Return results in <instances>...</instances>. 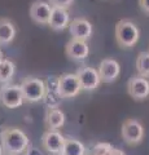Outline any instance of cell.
I'll use <instances>...</instances> for the list:
<instances>
[{
	"mask_svg": "<svg viewBox=\"0 0 149 155\" xmlns=\"http://www.w3.org/2000/svg\"><path fill=\"white\" fill-rule=\"evenodd\" d=\"M136 70L141 76H149V52H140L137 54Z\"/></svg>",
	"mask_w": 149,
	"mask_h": 155,
	"instance_id": "obj_19",
	"label": "cell"
},
{
	"mask_svg": "<svg viewBox=\"0 0 149 155\" xmlns=\"http://www.w3.org/2000/svg\"><path fill=\"white\" fill-rule=\"evenodd\" d=\"M69 32L73 39H79V40L86 41L92 35V25L86 18H75L70 22Z\"/></svg>",
	"mask_w": 149,
	"mask_h": 155,
	"instance_id": "obj_13",
	"label": "cell"
},
{
	"mask_svg": "<svg viewBox=\"0 0 149 155\" xmlns=\"http://www.w3.org/2000/svg\"><path fill=\"white\" fill-rule=\"evenodd\" d=\"M16 36V27L8 18H0V44H8Z\"/></svg>",
	"mask_w": 149,
	"mask_h": 155,
	"instance_id": "obj_16",
	"label": "cell"
},
{
	"mask_svg": "<svg viewBox=\"0 0 149 155\" xmlns=\"http://www.w3.org/2000/svg\"><path fill=\"white\" fill-rule=\"evenodd\" d=\"M25 155H43V154L40 153L39 149H36V147H29L27 151L25 153Z\"/></svg>",
	"mask_w": 149,
	"mask_h": 155,
	"instance_id": "obj_24",
	"label": "cell"
},
{
	"mask_svg": "<svg viewBox=\"0 0 149 155\" xmlns=\"http://www.w3.org/2000/svg\"><path fill=\"white\" fill-rule=\"evenodd\" d=\"M14 71H16V66L12 61L5 58L0 61V83H8L13 78Z\"/></svg>",
	"mask_w": 149,
	"mask_h": 155,
	"instance_id": "obj_18",
	"label": "cell"
},
{
	"mask_svg": "<svg viewBox=\"0 0 149 155\" xmlns=\"http://www.w3.org/2000/svg\"><path fill=\"white\" fill-rule=\"evenodd\" d=\"M122 137L130 146L139 145L144 138V128L136 119H127L122 124Z\"/></svg>",
	"mask_w": 149,
	"mask_h": 155,
	"instance_id": "obj_5",
	"label": "cell"
},
{
	"mask_svg": "<svg viewBox=\"0 0 149 155\" xmlns=\"http://www.w3.org/2000/svg\"><path fill=\"white\" fill-rule=\"evenodd\" d=\"M110 155H126V154H124L121 149H113V151Z\"/></svg>",
	"mask_w": 149,
	"mask_h": 155,
	"instance_id": "obj_25",
	"label": "cell"
},
{
	"mask_svg": "<svg viewBox=\"0 0 149 155\" xmlns=\"http://www.w3.org/2000/svg\"><path fill=\"white\" fill-rule=\"evenodd\" d=\"M140 8L143 9L145 13H149V0H139Z\"/></svg>",
	"mask_w": 149,
	"mask_h": 155,
	"instance_id": "obj_23",
	"label": "cell"
},
{
	"mask_svg": "<svg viewBox=\"0 0 149 155\" xmlns=\"http://www.w3.org/2000/svg\"><path fill=\"white\" fill-rule=\"evenodd\" d=\"M88 155H92V154H88Z\"/></svg>",
	"mask_w": 149,
	"mask_h": 155,
	"instance_id": "obj_28",
	"label": "cell"
},
{
	"mask_svg": "<svg viewBox=\"0 0 149 155\" xmlns=\"http://www.w3.org/2000/svg\"><path fill=\"white\" fill-rule=\"evenodd\" d=\"M48 25L52 30L55 31H61L64 28L69 27L70 25V16L68 9L64 8H52V14L49 18Z\"/></svg>",
	"mask_w": 149,
	"mask_h": 155,
	"instance_id": "obj_14",
	"label": "cell"
},
{
	"mask_svg": "<svg viewBox=\"0 0 149 155\" xmlns=\"http://www.w3.org/2000/svg\"><path fill=\"white\" fill-rule=\"evenodd\" d=\"M90 48L87 41L79 40V39H73L71 38L68 41V44L65 47V54L68 56L70 60L74 61H82L88 56Z\"/></svg>",
	"mask_w": 149,
	"mask_h": 155,
	"instance_id": "obj_12",
	"label": "cell"
},
{
	"mask_svg": "<svg viewBox=\"0 0 149 155\" xmlns=\"http://www.w3.org/2000/svg\"><path fill=\"white\" fill-rule=\"evenodd\" d=\"M0 143L8 155H21L30 147V140L22 129L17 127L4 128L0 133Z\"/></svg>",
	"mask_w": 149,
	"mask_h": 155,
	"instance_id": "obj_1",
	"label": "cell"
},
{
	"mask_svg": "<svg viewBox=\"0 0 149 155\" xmlns=\"http://www.w3.org/2000/svg\"><path fill=\"white\" fill-rule=\"evenodd\" d=\"M113 146L110 143L107 142H100V143H96L93 146V151L92 155H110L113 151Z\"/></svg>",
	"mask_w": 149,
	"mask_h": 155,
	"instance_id": "obj_21",
	"label": "cell"
},
{
	"mask_svg": "<svg viewBox=\"0 0 149 155\" xmlns=\"http://www.w3.org/2000/svg\"><path fill=\"white\" fill-rule=\"evenodd\" d=\"M4 60V56H3V52L0 51V61H3Z\"/></svg>",
	"mask_w": 149,
	"mask_h": 155,
	"instance_id": "obj_26",
	"label": "cell"
},
{
	"mask_svg": "<svg viewBox=\"0 0 149 155\" xmlns=\"http://www.w3.org/2000/svg\"><path fill=\"white\" fill-rule=\"evenodd\" d=\"M21 89L23 93V98L27 102H39L44 98L46 92H47V87H46V81L39 79V78H34V76H29L25 78L21 81Z\"/></svg>",
	"mask_w": 149,
	"mask_h": 155,
	"instance_id": "obj_3",
	"label": "cell"
},
{
	"mask_svg": "<svg viewBox=\"0 0 149 155\" xmlns=\"http://www.w3.org/2000/svg\"><path fill=\"white\" fill-rule=\"evenodd\" d=\"M74 0H48V3L52 5V8H64L68 9Z\"/></svg>",
	"mask_w": 149,
	"mask_h": 155,
	"instance_id": "obj_22",
	"label": "cell"
},
{
	"mask_svg": "<svg viewBox=\"0 0 149 155\" xmlns=\"http://www.w3.org/2000/svg\"><path fill=\"white\" fill-rule=\"evenodd\" d=\"M80 83L76 74L66 72L62 74L59 79V93L62 98H71L80 92Z\"/></svg>",
	"mask_w": 149,
	"mask_h": 155,
	"instance_id": "obj_6",
	"label": "cell"
},
{
	"mask_svg": "<svg viewBox=\"0 0 149 155\" xmlns=\"http://www.w3.org/2000/svg\"><path fill=\"white\" fill-rule=\"evenodd\" d=\"M43 101H44V104H46V106L48 109H57L60 106L61 101H62V97L59 93V91L47 89L46 96H44V98H43Z\"/></svg>",
	"mask_w": 149,
	"mask_h": 155,
	"instance_id": "obj_20",
	"label": "cell"
},
{
	"mask_svg": "<svg viewBox=\"0 0 149 155\" xmlns=\"http://www.w3.org/2000/svg\"><path fill=\"white\" fill-rule=\"evenodd\" d=\"M52 14V5L48 2L35 0L30 5V17L35 23L48 25Z\"/></svg>",
	"mask_w": 149,
	"mask_h": 155,
	"instance_id": "obj_11",
	"label": "cell"
},
{
	"mask_svg": "<svg viewBox=\"0 0 149 155\" xmlns=\"http://www.w3.org/2000/svg\"><path fill=\"white\" fill-rule=\"evenodd\" d=\"M97 71L103 83H113L121 74V66L114 58H105L100 62Z\"/></svg>",
	"mask_w": 149,
	"mask_h": 155,
	"instance_id": "obj_10",
	"label": "cell"
},
{
	"mask_svg": "<svg viewBox=\"0 0 149 155\" xmlns=\"http://www.w3.org/2000/svg\"><path fill=\"white\" fill-rule=\"evenodd\" d=\"M66 141V137L61 134L59 130H46L42 136V146L47 150L49 154H61L64 145Z\"/></svg>",
	"mask_w": 149,
	"mask_h": 155,
	"instance_id": "obj_7",
	"label": "cell"
},
{
	"mask_svg": "<svg viewBox=\"0 0 149 155\" xmlns=\"http://www.w3.org/2000/svg\"><path fill=\"white\" fill-rule=\"evenodd\" d=\"M23 93L21 85L17 84H4L0 88V104L8 109H17L22 106Z\"/></svg>",
	"mask_w": 149,
	"mask_h": 155,
	"instance_id": "obj_4",
	"label": "cell"
},
{
	"mask_svg": "<svg viewBox=\"0 0 149 155\" xmlns=\"http://www.w3.org/2000/svg\"><path fill=\"white\" fill-rule=\"evenodd\" d=\"M86 147L80 141L71 137H66L64 149L60 155H84Z\"/></svg>",
	"mask_w": 149,
	"mask_h": 155,
	"instance_id": "obj_17",
	"label": "cell"
},
{
	"mask_svg": "<svg viewBox=\"0 0 149 155\" xmlns=\"http://www.w3.org/2000/svg\"><path fill=\"white\" fill-rule=\"evenodd\" d=\"M140 31L137 26L130 19H121L115 25V40L122 48H131L137 43Z\"/></svg>",
	"mask_w": 149,
	"mask_h": 155,
	"instance_id": "obj_2",
	"label": "cell"
},
{
	"mask_svg": "<svg viewBox=\"0 0 149 155\" xmlns=\"http://www.w3.org/2000/svg\"><path fill=\"white\" fill-rule=\"evenodd\" d=\"M127 92L136 101L145 100L149 96V80L141 75L131 78L127 83Z\"/></svg>",
	"mask_w": 149,
	"mask_h": 155,
	"instance_id": "obj_9",
	"label": "cell"
},
{
	"mask_svg": "<svg viewBox=\"0 0 149 155\" xmlns=\"http://www.w3.org/2000/svg\"><path fill=\"white\" fill-rule=\"evenodd\" d=\"M75 74L79 79L80 88L83 91H93V89L97 88L100 83H101L99 71L96 69H93V67H90V66L80 67Z\"/></svg>",
	"mask_w": 149,
	"mask_h": 155,
	"instance_id": "obj_8",
	"label": "cell"
},
{
	"mask_svg": "<svg viewBox=\"0 0 149 155\" xmlns=\"http://www.w3.org/2000/svg\"><path fill=\"white\" fill-rule=\"evenodd\" d=\"M3 151H4V150H3V147H2V143H0V155H3Z\"/></svg>",
	"mask_w": 149,
	"mask_h": 155,
	"instance_id": "obj_27",
	"label": "cell"
},
{
	"mask_svg": "<svg viewBox=\"0 0 149 155\" xmlns=\"http://www.w3.org/2000/svg\"><path fill=\"white\" fill-rule=\"evenodd\" d=\"M44 122L48 130H57L65 124V114L64 111L57 109H47Z\"/></svg>",
	"mask_w": 149,
	"mask_h": 155,
	"instance_id": "obj_15",
	"label": "cell"
}]
</instances>
